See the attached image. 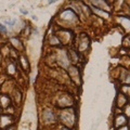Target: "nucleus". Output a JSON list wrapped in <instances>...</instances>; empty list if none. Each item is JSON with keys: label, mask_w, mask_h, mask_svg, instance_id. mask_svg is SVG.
<instances>
[{"label": "nucleus", "mask_w": 130, "mask_h": 130, "mask_svg": "<svg viewBox=\"0 0 130 130\" xmlns=\"http://www.w3.org/2000/svg\"><path fill=\"white\" fill-rule=\"evenodd\" d=\"M6 23H7V24H9V25H14V24H15V21H7Z\"/></svg>", "instance_id": "nucleus-2"}, {"label": "nucleus", "mask_w": 130, "mask_h": 130, "mask_svg": "<svg viewBox=\"0 0 130 130\" xmlns=\"http://www.w3.org/2000/svg\"><path fill=\"white\" fill-rule=\"evenodd\" d=\"M0 31H2V32H6L7 31V28L3 26V25H0Z\"/></svg>", "instance_id": "nucleus-1"}]
</instances>
